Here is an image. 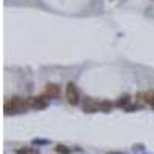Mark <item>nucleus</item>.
<instances>
[{
    "label": "nucleus",
    "mask_w": 154,
    "mask_h": 154,
    "mask_svg": "<svg viewBox=\"0 0 154 154\" xmlns=\"http://www.w3.org/2000/svg\"><path fill=\"white\" fill-rule=\"evenodd\" d=\"M46 96L48 97H57L59 96V93H60V88L56 85V83H48L46 85Z\"/></svg>",
    "instance_id": "nucleus-4"
},
{
    "label": "nucleus",
    "mask_w": 154,
    "mask_h": 154,
    "mask_svg": "<svg viewBox=\"0 0 154 154\" xmlns=\"http://www.w3.org/2000/svg\"><path fill=\"white\" fill-rule=\"evenodd\" d=\"M66 99L71 105L79 103V91L75 89L74 83H68V86H66Z\"/></svg>",
    "instance_id": "nucleus-2"
},
{
    "label": "nucleus",
    "mask_w": 154,
    "mask_h": 154,
    "mask_svg": "<svg viewBox=\"0 0 154 154\" xmlns=\"http://www.w3.org/2000/svg\"><path fill=\"white\" fill-rule=\"evenodd\" d=\"M57 152H63V154H68L69 149H66V146H57Z\"/></svg>",
    "instance_id": "nucleus-7"
},
{
    "label": "nucleus",
    "mask_w": 154,
    "mask_h": 154,
    "mask_svg": "<svg viewBox=\"0 0 154 154\" xmlns=\"http://www.w3.org/2000/svg\"><path fill=\"white\" fill-rule=\"evenodd\" d=\"M28 105L32 108H45L46 106V99L45 97H31L28 100Z\"/></svg>",
    "instance_id": "nucleus-3"
},
{
    "label": "nucleus",
    "mask_w": 154,
    "mask_h": 154,
    "mask_svg": "<svg viewBox=\"0 0 154 154\" xmlns=\"http://www.w3.org/2000/svg\"><path fill=\"white\" fill-rule=\"evenodd\" d=\"M128 102H130V97H128V96H125V97H122V99L119 100V105H120V106H122V105H126Z\"/></svg>",
    "instance_id": "nucleus-6"
},
{
    "label": "nucleus",
    "mask_w": 154,
    "mask_h": 154,
    "mask_svg": "<svg viewBox=\"0 0 154 154\" xmlns=\"http://www.w3.org/2000/svg\"><path fill=\"white\" fill-rule=\"evenodd\" d=\"M26 102L20 97H12L9 100L5 102V112L6 114H11V112H20L26 108Z\"/></svg>",
    "instance_id": "nucleus-1"
},
{
    "label": "nucleus",
    "mask_w": 154,
    "mask_h": 154,
    "mask_svg": "<svg viewBox=\"0 0 154 154\" xmlns=\"http://www.w3.org/2000/svg\"><path fill=\"white\" fill-rule=\"evenodd\" d=\"M17 154H34V151L32 149H19Z\"/></svg>",
    "instance_id": "nucleus-8"
},
{
    "label": "nucleus",
    "mask_w": 154,
    "mask_h": 154,
    "mask_svg": "<svg viewBox=\"0 0 154 154\" xmlns=\"http://www.w3.org/2000/svg\"><path fill=\"white\" fill-rule=\"evenodd\" d=\"M145 102H146V103H149L152 108H154V94H145Z\"/></svg>",
    "instance_id": "nucleus-5"
}]
</instances>
